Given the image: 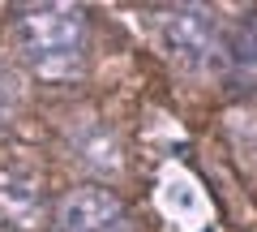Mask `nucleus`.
<instances>
[{
    "instance_id": "1",
    "label": "nucleus",
    "mask_w": 257,
    "mask_h": 232,
    "mask_svg": "<svg viewBox=\"0 0 257 232\" xmlns=\"http://www.w3.org/2000/svg\"><path fill=\"white\" fill-rule=\"evenodd\" d=\"M18 43L26 65L47 82H64V78L82 73L86 60V22L82 9L69 5H39L26 9L18 22Z\"/></svg>"
},
{
    "instance_id": "2",
    "label": "nucleus",
    "mask_w": 257,
    "mask_h": 232,
    "mask_svg": "<svg viewBox=\"0 0 257 232\" xmlns=\"http://www.w3.org/2000/svg\"><path fill=\"white\" fill-rule=\"evenodd\" d=\"M163 39H167V52L193 69H214L223 60V39L210 9H197V5L172 9L163 18Z\"/></svg>"
},
{
    "instance_id": "3",
    "label": "nucleus",
    "mask_w": 257,
    "mask_h": 232,
    "mask_svg": "<svg viewBox=\"0 0 257 232\" xmlns=\"http://www.w3.org/2000/svg\"><path fill=\"white\" fill-rule=\"evenodd\" d=\"M52 232H133V223L111 189L86 185L60 198L52 215Z\"/></svg>"
},
{
    "instance_id": "4",
    "label": "nucleus",
    "mask_w": 257,
    "mask_h": 232,
    "mask_svg": "<svg viewBox=\"0 0 257 232\" xmlns=\"http://www.w3.org/2000/svg\"><path fill=\"white\" fill-rule=\"evenodd\" d=\"M43 211V189L30 172L0 168V223L5 228H30Z\"/></svg>"
},
{
    "instance_id": "5",
    "label": "nucleus",
    "mask_w": 257,
    "mask_h": 232,
    "mask_svg": "<svg viewBox=\"0 0 257 232\" xmlns=\"http://www.w3.org/2000/svg\"><path fill=\"white\" fill-rule=\"evenodd\" d=\"M13 108H18V86H13V73L5 65H0V129L9 125Z\"/></svg>"
},
{
    "instance_id": "6",
    "label": "nucleus",
    "mask_w": 257,
    "mask_h": 232,
    "mask_svg": "<svg viewBox=\"0 0 257 232\" xmlns=\"http://www.w3.org/2000/svg\"><path fill=\"white\" fill-rule=\"evenodd\" d=\"M0 232H9V228H5V223H0Z\"/></svg>"
}]
</instances>
